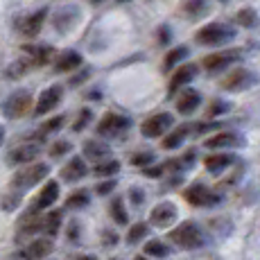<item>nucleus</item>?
<instances>
[{"label":"nucleus","mask_w":260,"mask_h":260,"mask_svg":"<svg viewBox=\"0 0 260 260\" xmlns=\"http://www.w3.org/2000/svg\"><path fill=\"white\" fill-rule=\"evenodd\" d=\"M136 260H149V256H136Z\"/></svg>","instance_id":"obj_48"},{"label":"nucleus","mask_w":260,"mask_h":260,"mask_svg":"<svg viewBox=\"0 0 260 260\" xmlns=\"http://www.w3.org/2000/svg\"><path fill=\"white\" fill-rule=\"evenodd\" d=\"M109 211H111V217H113V222L116 224H127L129 222V215H127V208H124V202L120 197H116L111 202V206H109Z\"/></svg>","instance_id":"obj_29"},{"label":"nucleus","mask_w":260,"mask_h":260,"mask_svg":"<svg viewBox=\"0 0 260 260\" xmlns=\"http://www.w3.org/2000/svg\"><path fill=\"white\" fill-rule=\"evenodd\" d=\"M102 242H104V244H116V242H118V236H116L113 231H104Z\"/></svg>","instance_id":"obj_43"},{"label":"nucleus","mask_w":260,"mask_h":260,"mask_svg":"<svg viewBox=\"0 0 260 260\" xmlns=\"http://www.w3.org/2000/svg\"><path fill=\"white\" fill-rule=\"evenodd\" d=\"M236 39V29L226 27L222 23H208L194 34V41L202 46H224V43Z\"/></svg>","instance_id":"obj_2"},{"label":"nucleus","mask_w":260,"mask_h":260,"mask_svg":"<svg viewBox=\"0 0 260 260\" xmlns=\"http://www.w3.org/2000/svg\"><path fill=\"white\" fill-rule=\"evenodd\" d=\"M57 199H59V183L48 181L41 192H39V199L34 202V211H46V208L52 206Z\"/></svg>","instance_id":"obj_21"},{"label":"nucleus","mask_w":260,"mask_h":260,"mask_svg":"<svg viewBox=\"0 0 260 260\" xmlns=\"http://www.w3.org/2000/svg\"><path fill=\"white\" fill-rule=\"evenodd\" d=\"M183 197H186V202L190 206H197V208H211L215 204H219V197L208 186H204V183L188 186L183 190Z\"/></svg>","instance_id":"obj_5"},{"label":"nucleus","mask_w":260,"mask_h":260,"mask_svg":"<svg viewBox=\"0 0 260 260\" xmlns=\"http://www.w3.org/2000/svg\"><path fill=\"white\" fill-rule=\"evenodd\" d=\"M29 68H34V66H32V61H29L27 57H23V59H18V61H14V63H12V68H9L7 73H9V77H23V75L27 73Z\"/></svg>","instance_id":"obj_34"},{"label":"nucleus","mask_w":260,"mask_h":260,"mask_svg":"<svg viewBox=\"0 0 260 260\" xmlns=\"http://www.w3.org/2000/svg\"><path fill=\"white\" fill-rule=\"evenodd\" d=\"M52 240L50 238H39V240H34V242H29L27 247H25V251H23V258L25 260H41V258H46L50 251H52Z\"/></svg>","instance_id":"obj_19"},{"label":"nucleus","mask_w":260,"mask_h":260,"mask_svg":"<svg viewBox=\"0 0 260 260\" xmlns=\"http://www.w3.org/2000/svg\"><path fill=\"white\" fill-rule=\"evenodd\" d=\"M71 149H73V145L68 141H57V143H52V147H50V156H52V158H61L63 154H68Z\"/></svg>","instance_id":"obj_37"},{"label":"nucleus","mask_w":260,"mask_h":260,"mask_svg":"<svg viewBox=\"0 0 260 260\" xmlns=\"http://www.w3.org/2000/svg\"><path fill=\"white\" fill-rule=\"evenodd\" d=\"M244 141L233 132H222L215 136L206 138V147L208 149H224V147H242Z\"/></svg>","instance_id":"obj_18"},{"label":"nucleus","mask_w":260,"mask_h":260,"mask_svg":"<svg viewBox=\"0 0 260 260\" xmlns=\"http://www.w3.org/2000/svg\"><path fill=\"white\" fill-rule=\"evenodd\" d=\"M194 75H197V66H194V63H183V66H179L177 71H174L172 79H170V93H177L179 88L188 86L194 79Z\"/></svg>","instance_id":"obj_15"},{"label":"nucleus","mask_w":260,"mask_h":260,"mask_svg":"<svg viewBox=\"0 0 260 260\" xmlns=\"http://www.w3.org/2000/svg\"><path fill=\"white\" fill-rule=\"evenodd\" d=\"M143 251H145V256H149V258H168L170 256V247L166 242H161V240H149Z\"/></svg>","instance_id":"obj_27"},{"label":"nucleus","mask_w":260,"mask_h":260,"mask_svg":"<svg viewBox=\"0 0 260 260\" xmlns=\"http://www.w3.org/2000/svg\"><path fill=\"white\" fill-rule=\"evenodd\" d=\"M23 52H25V57L32 61L34 68L46 66V63H50L54 57V50L50 46H23Z\"/></svg>","instance_id":"obj_16"},{"label":"nucleus","mask_w":260,"mask_h":260,"mask_svg":"<svg viewBox=\"0 0 260 260\" xmlns=\"http://www.w3.org/2000/svg\"><path fill=\"white\" fill-rule=\"evenodd\" d=\"M238 23L242 25V27H253V25L258 23L256 12H253L251 7H244V9H240V12H238Z\"/></svg>","instance_id":"obj_35"},{"label":"nucleus","mask_w":260,"mask_h":260,"mask_svg":"<svg viewBox=\"0 0 260 260\" xmlns=\"http://www.w3.org/2000/svg\"><path fill=\"white\" fill-rule=\"evenodd\" d=\"M91 118H93L91 109H82V111L77 113V120L73 122V132H84V129L88 127V122H91Z\"/></svg>","instance_id":"obj_36"},{"label":"nucleus","mask_w":260,"mask_h":260,"mask_svg":"<svg viewBox=\"0 0 260 260\" xmlns=\"http://www.w3.org/2000/svg\"><path fill=\"white\" fill-rule=\"evenodd\" d=\"M88 174V168H86V161L82 156H75L66 166L61 168V179L68 183H75V181H82L84 177Z\"/></svg>","instance_id":"obj_14"},{"label":"nucleus","mask_w":260,"mask_h":260,"mask_svg":"<svg viewBox=\"0 0 260 260\" xmlns=\"http://www.w3.org/2000/svg\"><path fill=\"white\" fill-rule=\"evenodd\" d=\"M3 141H5V129L0 127V145H3Z\"/></svg>","instance_id":"obj_47"},{"label":"nucleus","mask_w":260,"mask_h":260,"mask_svg":"<svg viewBox=\"0 0 260 260\" xmlns=\"http://www.w3.org/2000/svg\"><path fill=\"white\" fill-rule=\"evenodd\" d=\"M226 111H229V104L222 102V100H215L211 107H208V118H217V116H222V113H226Z\"/></svg>","instance_id":"obj_39"},{"label":"nucleus","mask_w":260,"mask_h":260,"mask_svg":"<svg viewBox=\"0 0 260 260\" xmlns=\"http://www.w3.org/2000/svg\"><path fill=\"white\" fill-rule=\"evenodd\" d=\"M41 154V147L37 143H25L21 147H16L12 154L7 156V161L12 166H27V163L37 161V156Z\"/></svg>","instance_id":"obj_13"},{"label":"nucleus","mask_w":260,"mask_h":260,"mask_svg":"<svg viewBox=\"0 0 260 260\" xmlns=\"http://www.w3.org/2000/svg\"><path fill=\"white\" fill-rule=\"evenodd\" d=\"M149 163H154L152 152H138L132 156V166H136V168H149Z\"/></svg>","instance_id":"obj_38"},{"label":"nucleus","mask_w":260,"mask_h":260,"mask_svg":"<svg viewBox=\"0 0 260 260\" xmlns=\"http://www.w3.org/2000/svg\"><path fill=\"white\" fill-rule=\"evenodd\" d=\"M240 59V52L238 50H219V52H213L208 57H204V68L208 73H219L224 68H229L231 63H236Z\"/></svg>","instance_id":"obj_10"},{"label":"nucleus","mask_w":260,"mask_h":260,"mask_svg":"<svg viewBox=\"0 0 260 260\" xmlns=\"http://www.w3.org/2000/svg\"><path fill=\"white\" fill-rule=\"evenodd\" d=\"M18 202H21V197H18V194H12V199H5V204H3V206H5V211H14V208H16L18 206Z\"/></svg>","instance_id":"obj_42"},{"label":"nucleus","mask_w":260,"mask_h":260,"mask_svg":"<svg viewBox=\"0 0 260 260\" xmlns=\"http://www.w3.org/2000/svg\"><path fill=\"white\" fill-rule=\"evenodd\" d=\"M129 118L124 116H118V113H107L98 124V136H104V138H116L120 136L122 132L129 129Z\"/></svg>","instance_id":"obj_8"},{"label":"nucleus","mask_w":260,"mask_h":260,"mask_svg":"<svg viewBox=\"0 0 260 260\" xmlns=\"http://www.w3.org/2000/svg\"><path fill=\"white\" fill-rule=\"evenodd\" d=\"M79 66H82V54H77L75 50H66V52L59 54L57 61H54V71L57 73H71Z\"/></svg>","instance_id":"obj_22"},{"label":"nucleus","mask_w":260,"mask_h":260,"mask_svg":"<svg viewBox=\"0 0 260 260\" xmlns=\"http://www.w3.org/2000/svg\"><path fill=\"white\" fill-rule=\"evenodd\" d=\"M253 84H258V75L247 71V68H236L231 75H226V79L222 82V86L226 88V91H247V88H251Z\"/></svg>","instance_id":"obj_7"},{"label":"nucleus","mask_w":260,"mask_h":260,"mask_svg":"<svg viewBox=\"0 0 260 260\" xmlns=\"http://www.w3.org/2000/svg\"><path fill=\"white\" fill-rule=\"evenodd\" d=\"M177 215H179L177 206H174L172 202H161L152 208V213H149V222H152L156 229H168L170 224L177 219Z\"/></svg>","instance_id":"obj_12"},{"label":"nucleus","mask_w":260,"mask_h":260,"mask_svg":"<svg viewBox=\"0 0 260 260\" xmlns=\"http://www.w3.org/2000/svg\"><path fill=\"white\" fill-rule=\"evenodd\" d=\"M63 116H54V118H50L43 122V127L39 129V134H37V141H46V138L50 136V134H54V132H59V129L63 127Z\"/></svg>","instance_id":"obj_26"},{"label":"nucleus","mask_w":260,"mask_h":260,"mask_svg":"<svg viewBox=\"0 0 260 260\" xmlns=\"http://www.w3.org/2000/svg\"><path fill=\"white\" fill-rule=\"evenodd\" d=\"M208 12V3L206 0H188L186 5H183V14L186 16H204V14Z\"/></svg>","instance_id":"obj_31"},{"label":"nucleus","mask_w":260,"mask_h":260,"mask_svg":"<svg viewBox=\"0 0 260 260\" xmlns=\"http://www.w3.org/2000/svg\"><path fill=\"white\" fill-rule=\"evenodd\" d=\"M172 124H174L172 113H166V111H163V113H154V116H149L141 124V134L145 138H158V136H163V134L172 127Z\"/></svg>","instance_id":"obj_6"},{"label":"nucleus","mask_w":260,"mask_h":260,"mask_svg":"<svg viewBox=\"0 0 260 260\" xmlns=\"http://www.w3.org/2000/svg\"><path fill=\"white\" fill-rule=\"evenodd\" d=\"M143 172L147 174V177H161L163 168H143Z\"/></svg>","instance_id":"obj_45"},{"label":"nucleus","mask_w":260,"mask_h":260,"mask_svg":"<svg viewBox=\"0 0 260 260\" xmlns=\"http://www.w3.org/2000/svg\"><path fill=\"white\" fill-rule=\"evenodd\" d=\"M61 98H63V86H59V84L48 86L46 91L39 95L37 104H34V113H37V116H46V113H50L54 107H59Z\"/></svg>","instance_id":"obj_9"},{"label":"nucleus","mask_w":260,"mask_h":260,"mask_svg":"<svg viewBox=\"0 0 260 260\" xmlns=\"http://www.w3.org/2000/svg\"><path fill=\"white\" fill-rule=\"evenodd\" d=\"M88 75H91V73H88V71H84L82 75H75V77L71 79V86H79V84H82V82H84V79H88Z\"/></svg>","instance_id":"obj_44"},{"label":"nucleus","mask_w":260,"mask_h":260,"mask_svg":"<svg viewBox=\"0 0 260 260\" xmlns=\"http://www.w3.org/2000/svg\"><path fill=\"white\" fill-rule=\"evenodd\" d=\"M238 158L233 154H211V156L204 158V166L211 174H222L226 168H231Z\"/></svg>","instance_id":"obj_20"},{"label":"nucleus","mask_w":260,"mask_h":260,"mask_svg":"<svg viewBox=\"0 0 260 260\" xmlns=\"http://www.w3.org/2000/svg\"><path fill=\"white\" fill-rule=\"evenodd\" d=\"M199 104H202V95L194 91V88H186L177 98V111L183 113V116H190V113L197 111Z\"/></svg>","instance_id":"obj_17"},{"label":"nucleus","mask_w":260,"mask_h":260,"mask_svg":"<svg viewBox=\"0 0 260 260\" xmlns=\"http://www.w3.org/2000/svg\"><path fill=\"white\" fill-rule=\"evenodd\" d=\"M59 226H61V213L52 211V213H48L46 217H43V229H41V231L48 233V236H57Z\"/></svg>","instance_id":"obj_30"},{"label":"nucleus","mask_w":260,"mask_h":260,"mask_svg":"<svg viewBox=\"0 0 260 260\" xmlns=\"http://www.w3.org/2000/svg\"><path fill=\"white\" fill-rule=\"evenodd\" d=\"M46 18H48V9H46V7L37 9V12L27 14L25 18H21V21H18V32H21L23 37H27V39L37 37V34L41 32V27L46 25Z\"/></svg>","instance_id":"obj_11"},{"label":"nucleus","mask_w":260,"mask_h":260,"mask_svg":"<svg viewBox=\"0 0 260 260\" xmlns=\"http://www.w3.org/2000/svg\"><path fill=\"white\" fill-rule=\"evenodd\" d=\"M186 57H188V48H183V46L170 50V52L166 54V59H163V71H172V68L179 66Z\"/></svg>","instance_id":"obj_28"},{"label":"nucleus","mask_w":260,"mask_h":260,"mask_svg":"<svg viewBox=\"0 0 260 260\" xmlns=\"http://www.w3.org/2000/svg\"><path fill=\"white\" fill-rule=\"evenodd\" d=\"M113 188H116V179H107V181L98 183V188H95V192H98L100 197H104V194H109Z\"/></svg>","instance_id":"obj_40"},{"label":"nucleus","mask_w":260,"mask_h":260,"mask_svg":"<svg viewBox=\"0 0 260 260\" xmlns=\"http://www.w3.org/2000/svg\"><path fill=\"white\" fill-rule=\"evenodd\" d=\"M32 107L34 104H32L29 91H16L3 102V113H5V118H9V120H21L32 111Z\"/></svg>","instance_id":"obj_3"},{"label":"nucleus","mask_w":260,"mask_h":260,"mask_svg":"<svg viewBox=\"0 0 260 260\" xmlns=\"http://www.w3.org/2000/svg\"><path fill=\"white\" fill-rule=\"evenodd\" d=\"M120 172V163L113 161V158H109V161H100L98 166L93 168V174L100 179H111L113 174Z\"/></svg>","instance_id":"obj_25"},{"label":"nucleus","mask_w":260,"mask_h":260,"mask_svg":"<svg viewBox=\"0 0 260 260\" xmlns=\"http://www.w3.org/2000/svg\"><path fill=\"white\" fill-rule=\"evenodd\" d=\"M77 260H98V258H95V256H79Z\"/></svg>","instance_id":"obj_46"},{"label":"nucleus","mask_w":260,"mask_h":260,"mask_svg":"<svg viewBox=\"0 0 260 260\" xmlns=\"http://www.w3.org/2000/svg\"><path fill=\"white\" fill-rule=\"evenodd\" d=\"M50 174V168L46 163H27L23 170H18L14 174V186L16 188H32L37 183H41Z\"/></svg>","instance_id":"obj_4"},{"label":"nucleus","mask_w":260,"mask_h":260,"mask_svg":"<svg viewBox=\"0 0 260 260\" xmlns=\"http://www.w3.org/2000/svg\"><path fill=\"white\" fill-rule=\"evenodd\" d=\"M91 197H88V190H75L71 197L66 199V208H82V206H88Z\"/></svg>","instance_id":"obj_32"},{"label":"nucleus","mask_w":260,"mask_h":260,"mask_svg":"<svg viewBox=\"0 0 260 260\" xmlns=\"http://www.w3.org/2000/svg\"><path fill=\"white\" fill-rule=\"evenodd\" d=\"M170 240H172L177 247L181 249H199L204 247V242H206V238H204V231L199 229L197 222H192V219H186V222H181L177 229H172V233H170Z\"/></svg>","instance_id":"obj_1"},{"label":"nucleus","mask_w":260,"mask_h":260,"mask_svg":"<svg viewBox=\"0 0 260 260\" xmlns=\"http://www.w3.org/2000/svg\"><path fill=\"white\" fill-rule=\"evenodd\" d=\"M111 154V147L107 143H100V141H86L84 143V156L88 161H107V156Z\"/></svg>","instance_id":"obj_23"},{"label":"nucleus","mask_w":260,"mask_h":260,"mask_svg":"<svg viewBox=\"0 0 260 260\" xmlns=\"http://www.w3.org/2000/svg\"><path fill=\"white\" fill-rule=\"evenodd\" d=\"M129 197H132L134 206H141V204L145 202V192H143L141 188H132V190H129Z\"/></svg>","instance_id":"obj_41"},{"label":"nucleus","mask_w":260,"mask_h":260,"mask_svg":"<svg viewBox=\"0 0 260 260\" xmlns=\"http://www.w3.org/2000/svg\"><path fill=\"white\" fill-rule=\"evenodd\" d=\"M147 233H149V226H147V224H143V222L134 224V226L129 229V233H127V242H129V244L141 242V240L147 236Z\"/></svg>","instance_id":"obj_33"},{"label":"nucleus","mask_w":260,"mask_h":260,"mask_svg":"<svg viewBox=\"0 0 260 260\" xmlns=\"http://www.w3.org/2000/svg\"><path fill=\"white\" fill-rule=\"evenodd\" d=\"M188 132H190V127H188V124H181V127H179V129H174L172 134H168V136L163 138V149H177L179 145H181L183 141H186Z\"/></svg>","instance_id":"obj_24"}]
</instances>
